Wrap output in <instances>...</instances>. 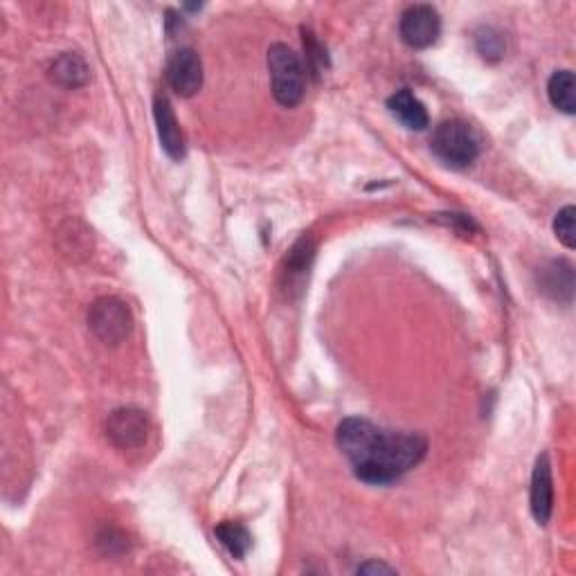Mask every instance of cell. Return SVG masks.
Listing matches in <instances>:
<instances>
[{
    "label": "cell",
    "instance_id": "1",
    "mask_svg": "<svg viewBox=\"0 0 576 576\" xmlns=\"http://www.w3.org/2000/svg\"><path fill=\"white\" fill-rule=\"evenodd\" d=\"M336 441L358 480L392 484L426 457L428 441L414 432H390L372 421L351 417L338 426Z\"/></svg>",
    "mask_w": 576,
    "mask_h": 576
},
{
    "label": "cell",
    "instance_id": "2",
    "mask_svg": "<svg viewBox=\"0 0 576 576\" xmlns=\"http://www.w3.org/2000/svg\"><path fill=\"white\" fill-rule=\"evenodd\" d=\"M270 90L279 106L293 108L302 102L306 79L304 68L297 54L284 43H273L268 48Z\"/></svg>",
    "mask_w": 576,
    "mask_h": 576
},
{
    "label": "cell",
    "instance_id": "3",
    "mask_svg": "<svg viewBox=\"0 0 576 576\" xmlns=\"http://www.w3.org/2000/svg\"><path fill=\"white\" fill-rule=\"evenodd\" d=\"M432 151L450 167H468L480 156V138L462 120L441 122L432 133Z\"/></svg>",
    "mask_w": 576,
    "mask_h": 576
},
{
    "label": "cell",
    "instance_id": "4",
    "mask_svg": "<svg viewBox=\"0 0 576 576\" xmlns=\"http://www.w3.org/2000/svg\"><path fill=\"white\" fill-rule=\"evenodd\" d=\"M88 327L104 345H120V342L129 338L133 327L129 306H126V302H122L120 297H99L88 311Z\"/></svg>",
    "mask_w": 576,
    "mask_h": 576
},
{
    "label": "cell",
    "instance_id": "5",
    "mask_svg": "<svg viewBox=\"0 0 576 576\" xmlns=\"http://www.w3.org/2000/svg\"><path fill=\"white\" fill-rule=\"evenodd\" d=\"M151 423L140 408H117L106 419V437L115 448L135 450L147 444Z\"/></svg>",
    "mask_w": 576,
    "mask_h": 576
},
{
    "label": "cell",
    "instance_id": "6",
    "mask_svg": "<svg viewBox=\"0 0 576 576\" xmlns=\"http://www.w3.org/2000/svg\"><path fill=\"white\" fill-rule=\"evenodd\" d=\"M399 34L414 50L430 48L441 34V16L432 5H412L401 14Z\"/></svg>",
    "mask_w": 576,
    "mask_h": 576
},
{
    "label": "cell",
    "instance_id": "7",
    "mask_svg": "<svg viewBox=\"0 0 576 576\" xmlns=\"http://www.w3.org/2000/svg\"><path fill=\"white\" fill-rule=\"evenodd\" d=\"M167 81L180 97H194L203 86V63L196 50L180 48L169 57Z\"/></svg>",
    "mask_w": 576,
    "mask_h": 576
},
{
    "label": "cell",
    "instance_id": "8",
    "mask_svg": "<svg viewBox=\"0 0 576 576\" xmlns=\"http://www.w3.org/2000/svg\"><path fill=\"white\" fill-rule=\"evenodd\" d=\"M529 502H531V513H534L538 525H547L549 518H552V509H554L552 464H549L547 455H540L536 459L534 475H531Z\"/></svg>",
    "mask_w": 576,
    "mask_h": 576
},
{
    "label": "cell",
    "instance_id": "9",
    "mask_svg": "<svg viewBox=\"0 0 576 576\" xmlns=\"http://www.w3.org/2000/svg\"><path fill=\"white\" fill-rule=\"evenodd\" d=\"M153 117H156L160 147L165 149V153L171 160H183L185 138H183V131H180L174 108H171L167 95L158 93L156 99H153Z\"/></svg>",
    "mask_w": 576,
    "mask_h": 576
},
{
    "label": "cell",
    "instance_id": "10",
    "mask_svg": "<svg viewBox=\"0 0 576 576\" xmlns=\"http://www.w3.org/2000/svg\"><path fill=\"white\" fill-rule=\"evenodd\" d=\"M387 108H390V113L396 120L412 131H423L430 122L426 106H423L421 99L408 88L396 90V93L387 99Z\"/></svg>",
    "mask_w": 576,
    "mask_h": 576
},
{
    "label": "cell",
    "instance_id": "11",
    "mask_svg": "<svg viewBox=\"0 0 576 576\" xmlns=\"http://www.w3.org/2000/svg\"><path fill=\"white\" fill-rule=\"evenodd\" d=\"M50 79L63 88H81L88 84L90 68L77 52H63L50 63Z\"/></svg>",
    "mask_w": 576,
    "mask_h": 576
},
{
    "label": "cell",
    "instance_id": "12",
    "mask_svg": "<svg viewBox=\"0 0 576 576\" xmlns=\"http://www.w3.org/2000/svg\"><path fill=\"white\" fill-rule=\"evenodd\" d=\"M57 239L63 255H68L72 259L88 257L90 250H93V232H90L84 223L75 219H70L61 225Z\"/></svg>",
    "mask_w": 576,
    "mask_h": 576
},
{
    "label": "cell",
    "instance_id": "13",
    "mask_svg": "<svg viewBox=\"0 0 576 576\" xmlns=\"http://www.w3.org/2000/svg\"><path fill=\"white\" fill-rule=\"evenodd\" d=\"M574 90H576V79L572 70H556L547 81L549 102H552L556 111L567 113V115H574L576 111Z\"/></svg>",
    "mask_w": 576,
    "mask_h": 576
},
{
    "label": "cell",
    "instance_id": "14",
    "mask_svg": "<svg viewBox=\"0 0 576 576\" xmlns=\"http://www.w3.org/2000/svg\"><path fill=\"white\" fill-rule=\"evenodd\" d=\"M313 259V241L311 239H300L288 252L286 259V286L293 288L297 282H302L304 275L309 273Z\"/></svg>",
    "mask_w": 576,
    "mask_h": 576
},
{
    "label": "cell",
    "instance_id": "15",
    "mask_svg": "<svg viewBox=\"0 0 576 576\" xmlns=\"http://www.w3.org/2000/svg\"><path fill=\"white\" fill-rule=\"evenodd\" d=\"M216 538L221 540V545L228 549L234 558H243L248 554V549L252 545V538L248 534V529L239 525V522H221L216 527Z\"/></svg>",
    "mask_w": 576,
    "mask_h": 576
},
{
    "label": "cell",
    "instance_id": "16",
    "mask_svg": "<svg viewBox=\"0 0 576 576\" xmlns=\"http://www.w3.org/2000/svg\"><path fill=\"white\" fill-rule=\"evenodd\" d=\"M475 48L486 61H498L504 54V36L493 27H480L475 32Z\"/></svg>",
    "mask_w": 576,
    "mask_h": 576
},
{
    "label": "cell",
    "instance_id": "17",
    "mask_svg": "<svg viewBox=\"0 0 576 576\" xmlns=\"http://www.w3.org/2000/svg\"><path fill=\"white\" fill-rule=\"evenodd\" d=\"M554 232H556L558 241H561L565 248L572 250L576 246V210H574V205H567L556 214Z\"/></svg>",
    "mask_w": 576,
    "mask_h": 576
},
{
    "label": "cell",
    "instance_id": "18",
    "mask_svg": "<svg viewBox=\"0 0 576 576\" xmlns=\"http://www.w3.org/2000/svg\"><path fill=\"white\" fill-rule=\"evenodd\" d=\"M358 574H394V570L390 565H383V563H365V565H360L358 567Z\"/></svg>",
    "mask_w": 576,
    "mask_h": 576
}]
</instances>
